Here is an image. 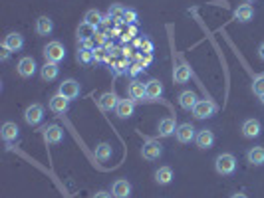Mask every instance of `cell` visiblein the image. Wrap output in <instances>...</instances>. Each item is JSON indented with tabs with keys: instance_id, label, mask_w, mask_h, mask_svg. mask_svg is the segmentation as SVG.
<instances>
[{
	"instance_id": "obj_17",
	"label": "cell",
	"mask_w": 264,
	"mask_h": 198,
	"mask_svg": "<svg viewBox=\"0 0 264 198\" xmlns=\"http://www.w3.org/2000/svg\"><path fill=\"white\" fill-rule=\"evenodd\" d=\"M44 139H46V143H50V145H58V143H62V139H64V131H62L58 125H50V127L44 129Z\"/></svg>"
},
{
	"instance_id": "obj_31",
	"label": "cell",
	"mask_w": 264,
	"mask_h": 198,
	"mask_svg": "<svg viewBox=\"0 0 264 198\" xmlns=\"http://www.w3.org/2000/svg\"><path fill=\"white\" fill-rule=\"evenodd\" d=\"M76 60H78L80 64H91V62L95 60V56H93V50H88V48H80V52H78Z\"/></svg>"
},
{
	"instance_id": "obj_24",
	"label": "cell",
	"mask_w": 264,
	"mask_h": 198,
	"mask_svg": "<svg viewBox=\"0 0 264 198\" xmlns=\"http://www.w3.org/2000/svg\"><path fill=\"white\" fill-rule=\"evenodd\" d=\"M254 18V8L250 4H240L236 10H235V20L236 22H250Z\"/></svg>"
},
{
	"instance_id": "obj_12",
	"label": "cell",
	"mask_w": 264,
	"mask_h": 198,
	"mask_svg": "<svg viewBox=\"0 0 264 198\" xmlns=\"http://www.w3.org/2000/svg\"><path fill=\"white\" fill-rule=\"evenodd\" d=\"M117 103H119V99H117V95H116L114 91L101 93L99 99H97V105H99V109H103V111H112V109H116Z\"/></svg>"
},
{
	"instance_id": "obj_21",
	"label": "cell",
	"mask_w": 264,
	"mask_h": 198,
	"mask_svg": "<svg viewBox=\"0 0 264 198\" xmlns=\"http://www.w3.org/2000/svg\"><path fill=\"white\" fill-rule=\"evenodd\" d=\"M60 74V66L54 64V62H46L42 68H40V75L44 81H52V79H56Z\"/></svg>"
},
{
	"instance_id": "obj_25",
	"label": "cell",
	"mask_w": 264,
	"mask_h": 198,
	"mask_svg": "<svg viewBox=\"0 0 264 198\" xmlns=\"http://www.w3.org/2000/svg\"><path fill=\"white\" fill-rule=\"evenodd\" d=\"M95 32H97L95 26H91V24H88V22H82L80 28H78V40H80L82 44H84V42H89V40H93Z\"/></svg>"
},
{
	"instance_id": "obj_19",
	"label": "cell",
	"mask_w": 264,
	"mask_h": 198,
	"mask_svg": "<svg viewBox=\"0 0 264 198\" xmlns=\"http://www.w3.org/2000/svg\"><path fill=\"white\" fill-rule=\"evenodd\" d=\"M175 131H177V123H175L173 117L161 119L159 121V127H157V133H159V137H171V135H175Z\"/></svg>"
},
{
	"instance_id": "obj_36",
	"label": "cell",
	"mask_w": 264,
	"mask_h": 198,
	"mask_svg": "<svg viewBox=\"0 0 264 198\" xmlns=\"http://www.w3.org/2000/svg\"><path fill=\"white\" fill-rule=\"evenodd\" d=\"M93 42H95V44L101 48V46H103V42H105V34H103V32H95V36H93Z\"/></svg>"
},
{
	"instance_id": "obj_1",
	"label": "cell",
	"mask_w": 264,
	"mask_h": 198,
	"mask_svg": "<svg viewBox=\"0 0 264 198\" xmlns=\"http://www.w3.org/2000/svg\"><path fill=\"white\" fill-rule=\"evenodd\" d=\"M44 58L46 62H54V64H60L64 58H66V48L62 42H48L44 46Z\"/></svg>"
},
{
	"instance_id": "obj_20",
	"label": "cell",
	"mask_w": 264,
	"mask_h": 198,
	"mask_svg": "<svg viewBox=\"0 0 264 198\" xmlns=\"http://www.w3.org/2000/svg\"><path fill=\"white\" fill-rule=\"evenodd\" d=\"M0 135H2V139H4L6 143H12V141H16V139H18L20 129H18V125H16V123L6 121V123L2 125V129H0Z\"/></svg>"
},
{
	"instance_id": "obj_34",
	"label": "cell",
	"mask_w": 264,
	"mask_h": 198,
	"mask_svg": "<svg viewBox=\"0 0 264 198\" xmlns=\"http://www.w3.org/2000/svg\"><path fill=\"white\" fill-rule=\"evenodd\" d=\"M123 12H125V8H121V6H114V8H110V16H112V20L114 18H117V16H123Z\"/></svg>"
},
{
	"instance_id": "obj_42",
	"label": "cell",
	"mask_w": 264,
	"mask_h": 198,
	"mask_svg": "<svg viewBox=\"0 0 264 198\" xmlns=\"http://www.w3.org/2000/svg\"><path fill=\"white\" fill-rule=\"evenodd\" d=\"M246 2H254V0H246Z\"/></svg>"
},
{
	"instance_id": "obj_8",
	"label": "cell",
	"mask_w": 264,
	"mask_h": 198,
	"mask_svg": "<svg viewBox=\"0 0 264 198\" xmlns=\"http://www.w3.org/2000/svg\"><path fill=\"white\" fill-rule=\"evenodd\" d=\"M195 135H197V131H195L193 123H181V125H177L175 137H177L179 143H191V141H195Z\"/></svg>"
},
{
	"instance_id": "obj_13",
	"label": "cell",
	"mask_w": 264,
	"mask_h": 198,
	"mask_svg": "<svg viewBox=\"0 0 264 198\" xmlns=\"http://www.w3.org/2000/svg\"><path fill=\"white\" fill-rule=\"evenodd\" d=\"M116 113H117L119 119L133 117V113H135V101H133V99H119V103L116 107Z\"/></svg>"
},
{
	"instance_id": "obj_10",
	"label": "cell",
	"mask_w": 264,
	"mask_h": 198,
	"mask_svg": "<svg viewBox=\"0 0 264 198\" xmlns=\"http://www.w3.org/2000/svg\"><path fill=\"white\" fill-rule=\"evenodd\" d=\"M22 46H24V38L18 32H10L2 40V48L10 50V52H18V50H22Z\"/></svg>"
},
{
	"instance_id": "obj_5",
	"label": "cell",
	"mask_w": 264,
	"mask_h": 198,
	"mask_svg": "<svg viewBox=\"0 0 264 198\" xmlns=\"http://www.w3.org/2000/svg\"><path fill=\"white\" fill-rule=\"evenodd\" d=\"M80 91H82V89H80V83H78L76 79H64V81L60 83V87H58V93L64 95L66 99H70V101L80 95Z\"/></svg>"
},
{
	"instance_id": "obj_26",
	"label": "cell",
	"mask_w": 264,
	"mask_h": 198,
	"mask_svg": "<svg viewBox=\"0 0 264 198\" xmlns=\"http://www.w3.org/2000/svg\"><path fill=\"white\" fill-rule=\"evenodd\" d=\"M191 75H193V72H191V68H189L187 64H179V66L175 68V72H173L175 83H187V81L191 79Z\"/></svg>"
},
{
	"instance_id": "obj_18",
	"label": "cell",
	"mask_w": 264,
	"mask_h": 198,
	"mask_svg": "<svg viewBox=\"0 0 264 198\" xmlns=\"http://www.w3.org/2000/svg\"><path fill=\"white\" fill-rule=\"evenodd\" d=\"M197 101H199V97H197V93L191 91V89H187V91H183V93L179 95V105H181L185 111H193V107L197 105Z\"/></svg>"
},
{
	"instance_id": "obj_11",
	"label": "cell",
	"mask_w": 264,
	"mask_h": 198,
	"mask_svg": "<svg viewBox=\"0 0 264 198\" xmlns=\"http://www.w3.org/2000/svg\"><path fill=\"white\" fill-rule=\"evenodd\" d=\"M48 107H50V111H54V113H66L68 107H70V99H66L64 95L56 93V95H52V97H50Z\"/></svg>"
},
{
	"instance_id": "obj_23",
	"label": "cell",
	"mask_w": 264,
	"mask_h": 198,
	"mask_svg": "<svg viewBox=\"0 0 264 198\" xmlns=\"http://www.w3.org/2000/svg\"><path fill=\"white\" fill-rule=\"evenodd\" d=\"M246 159H248L250 165L262 167L264 165V147H250L248 153H246Z\"/></svg>"
},
{
	"instance_id": "obj_39",
	"label": "cell",
	"mask_w": 264,
	"mask_h": 198,
	"mask_svg": "<svg viewBox=\"0 0 264 198\" xmlns=\"http://www.w3.org/2000/svg\"><path fill=\"white\" fill-rule=\"evenodd\" d=\"M258 56H260V60L264 62V42L260 44V48H258Z\"/></svg>"
},
{
	"instance_id": "obj_2",
	"label": "cell",
	"mask_w": 264,
	"mask_h": 198,
	"mask_svg": "<svg viewBox=\"0 0 264 198\" xmlns=\"http://www.w3.org/2000/svg\"><path fill=\"white\" fill-rule=\"evenodd\" d=\"M215 171H217L219 174H223V176L233 174V173L236 171V159H235V155H231V153H221V155L215 159Z\"/></svg>"
},
{
	"instance_id": "obj_30",
	"label": "cell",
	"mask_w": 264,
	"mask_h": 198,
	"mask_svg": "<svg viewBox=\"0 0 264 198\" xmlns=\"http://www.w3.org/2000/svg\"><path fill=\"white\" fill-rule=\"evenodd\" d=\"M103 16H101V12L99 10H95V8H91V10H88L86 12V16H84V22H88V24H91V26H101L103 24Z\"/></svg>"
},
{
	"instance_id": "obj_7",
	"label": "cell",
	"mask_w": 264,
	"mask_h": 198,
	"mask_svg": "<svg viewBox=\"0 0 264 198\" xmlns=\"http://www.w3.org/2000/svg\"><path fill=\"white\" fill-rule=\"evenodd\" d=\"M36 70H38L36 60L30 58V56H24V58L18 62V66H16V72H18L20 77H32V75L36 74Z\"/></svg>"
},
{
	"instance_id": "obj_22",
	"label": "cell",
	"mask_w": 264,
	"mask_h": 198,
	"mask_svg": "<svg viewBox=\"0 0 264 198\" xmlns=\"http://www.w3.org/2000/svg\"><path fill=\"white\" fill-rule=\"evenodd\" d=\"M52 30H54V20L50 16H40L36 20V34L38 36H50Z\"/></svg>"
},
{
	"instance_id": "obj_9",
	"label": "cell",
	"mask_w": 264,
	"mask_h": 198,
	"mask_svg": "<svg viewBox=\"0 0 264 198\" xmlns=\"http://www.w3.org/2000/svg\"><path fill=\"white\" fill-rule=\"evenodd\" d=\"M195 143H197L199 148H210L215 145V133L210 129H201L195 135Z\"/></svg>"
},
{
	"instance_id": "obj_40",
	"label": "cell",
	"mask_w": 264,
	"mask_h": 198,
	"mask_svg": "<svg viewBox=\"0 0 264 198\" xmlns=\"http://www.w3.org/2000/svg\"><path fill=\"white\" fill-rule=\"evenodd\" d=\"M231 198H248V196H246L244 192H235V194H233Z\"/></svg>"
},
{
	"instance_id": "obj_32",
	"label": "cell",
	"mask_w": 264,
	"mask_h": 198,
	"mask_svg": "<svg viewBox=\"0 0 264 198\" xmlns=\"http://www.w3.org/2000/svg\"><path fill=\"white\" fill-rule=\"evenodd\" d=\"M252 91H254L258 97L264 93V75H258V77H254V81H252Z\"/></svg>"
},
{
	"instance_id": "obj_41",
	"label": "cell",
	"mask_w": 264,
	"mask_h": 198,
	"mask_svg": "<svg viewBox=\"0 0 264 198\" xmlns=\"http://www.w3.org/2000/svg\"><path fill=\"white\" fill-rule=\"evenodd\" d=\"M260 103H262V105H264V93H262V95H260Z\"/></svg>"
},
{
	"instance_id": "obj_29",
	"label": "cell",
	"mask_w": 264,
	"mask_h": 198,
	"mask_svg": "<svg viewBox=\"0 0 264 198\" xmlns=\"http://www.w3.org/2000/svg\"><path fill=\"white\" fill-rule=\"evenodd\" d=\"M112 145L110 143H99L97 147H95V159L97 161H101V163H105V161H110L112 159Z\"/></svg>"
},
{
	"instance_id": "obj_27",
	"label": "cell",
	"mask_w": 264,
	"mask_h": 198,
	"mask_svg": "<svg viewBox=\"0 0 264 198\" xmlns=\"http://www.w3.org/2000/svg\"><path fill=\"white\" fill-rule=\"evenodd\" d=\"M173 180V169L171 167H159L155 171V182L157 184H169Z\"/></svg>"
},
{
	"instance_id": "obj_6",
	"label": "cell",
	"mask_w": 264,
	"mask_h": 198,
	"mask_svg": "<svg viewBox=\"0 0 264 198\" xmlns=\"http://www.w3.org/2000/svg\"><path fill=\"white\" fill-rule=\"evenodd\" d=\"M42 119H44V107H42L40 103H32V105L26 107V111H24V121H26L28 125H38V123H42Z\"/></svg>"
},
{
	"instance_id": "obj_16",
	"label": "cell",
	"mask_w": 264,
	"mask_h": 198,
	"mask_svg": "<svg viewBox=\"0 0 264 198\" xmlns=\"http://www.w3.org/2000/svg\"><path fill=\"white\" fill-rule=\"evenodd\" d=\"M260 131H262V125H260L258 119H246L242 123V135L246 139H256L260 135Z\"/></svg>"
},
{
	"instance_id": "obj_37",
	"label": "cell",
	"mask_w": 264,
	"mask_h": 198,
	"mask_svg": "<svg viewBox=\"0 0 264 198\" xmlns=\"http://www.w3.org/2000/svg\"><path fill=\"white\" fill-rule=\"evenodd\" d=\"M114 194H110V192H105V190H99V192H95L93 194V198H112Z\"/></svg>"
},
{
	"instance_id": "obj_14",
	"label": "cell",
	"mask_w": 264,
	"mask_h": 198,
	"mask_svg": "<svg viewBox=\"0 0 264 198\" xmlns=\"http://www.w3.org/2000/svg\"><path fill=\"white\" fill-rule=\"evenodd\" d=\"M127 95H129V99H133V101H143V99H147V87H145V83H141V81H131L129 83V89H127Z\"/></svg>"
},
{
	"instance_id": "obj_4",
	"label": "cell",
	"mask_w": 264,
	"mask_h": 198,
	"mask_svg": "<svg viewBox=\"0 0 264 198\" xmlns=\"http://www.w3.org/2000/svg\"><path fill=\"white\" fill-rule=\"evenodd\" d=\"M161 155H163V147L159 145V141H147L141 147V157L145 161H157Z\"/></svg>"
},
{
	"instance_id": "obj_35",
	"label": "cell",
	"mask_w": 264,
	"mask_h": 198,
	"mask_svg": "<svg viewBox=\"0 0 264 198\" xmlns=\"http://www.w3.org/2000/svg\"><path fill=\"white\" fill-rule=\"evenodd\" d=\"M93 56H95L97 62H103L105 58H108V56H105V48H95L93 50Z\"/></svg>"
},
{
	"instance_id": "obj_33",
	"label": "cell",
	"mask_w": 264,
	"mask_h": 198,
	"mask_svg": "<svg viewBox=\"0 0 264 198\" xmlns=\"http://www.w3.org/2000/svg\"><path fill=\"white\" fill-rule=\"evenodd\" d=\"M121 20H123L125 24H135V22H137V12H135V10H131V8H125V12H123Z\"/></svg>"
},
{
	"instance_id": "obj_38",
	"label": "cell",
	"mask_w": 264,
	"mask_h": 198,
	"mask_svg": "<svg viewBox=\"0 0 264 198\" xmlns=\"http://www.w3.org/2000/svg\"><path fill=\"white\" fill-rule=\"evenodd\" d=\"M8 56H10V50H6V48L0 50V60H2V62H6V60H8Z\"/></svg>"
},
{
	"instance_id": "obj_3",
	"label": "cell",
	"mask_w": 264,
	"mask_h": 198,
	"mask_svg": "<svg viewBox=\"0 0 264 198\" xmlns=\"http://www.w3.org/2000/svg\"><path fill=\"white\" fill-rule=\"evenodd\" d=\"M217 113V105L210 101V99H199L197 105L193 107V115L197 119H208Z\"/></svg>"
},
{
	"instance_id": "obj_28",
	"label": "cell",
	"mask_w": 264,
	"mask_h": 198,
	"mask_svg": "<svg viewBox=\"0 0 264 198\" xmlns=\"http://www.w3.org/2000/svg\"><path fill=\"white\" fill-rule=\"evenodd\" d=\"M145 87H147V99H157V97H161V93H163V83L159 79L147 81Z\"/></svg>"
},
{
	"instance_id": "obj_15",
	"label": "cell",
	"mask_w": 264,
	"mask_h": 198,
	"mask_svg": "<svg viewBox=\"0 0 264 198\" xmlns=\"http://www.w3.org/2000/svg\"><path fill=\"white\" fill-rule=\"evenodd\" d=\"M112 194H114V198H129L131 196V184L125 178H117L112 184Z\"/></svg>"
}]
</instances>
